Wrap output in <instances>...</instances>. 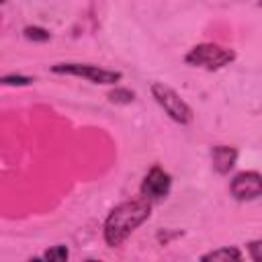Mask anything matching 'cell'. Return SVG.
I'll list each match as a JSON object with an SVG mask.
<instances>
[{
    "mask_svg": "<svg viewBox=\"0 0 262 262\" xmlns=\"http://www.w3.org/2000/svg\"><path fill=\"white\" fill-rule=\"evenodd\" d=\"M239 258H242V254L235 248H219V250H213L203 256V260H239Z\"/></svg>",
    "mask_w": 262,
    "mask_h": 262,
    "instance_id": "ba28073f",
    "label": "cell"
},
{
    "mask_svg": "<svg viewBox=\"0 0 262 262\" xmlns=\"http://www.w3.org/2000/svg\"><path fill=\"white\" fill-rule=\"evenodd\" d=\"M108 98H111L113 102H131V100L135 98V94L129 92V90H115V92L108 94Z\"/></svg>",
    "mask_w": 262,
    "mask_h": 262,
    "instance_id": "8fae6325",
    "label": "cell"
},
{
    "mask_svg": "<svg viewBox=\"0 0 262 262\" xmlns=\"http://www.w3.org/2000/svg\"><path fill=\"white\" fill-rule=\"evenodd\" d=\"M186 63L190 66H199V68H207V70H219L223 66H227L229 61L235 59V53L231 49L213 45V43H203L192 47L186 53Z\"/></svg>",
    "mask_w": 262,
    "mask_h": 262,
    "instance_id": "3957f363",
    "label": "cell"
},
{
    "mask_svg": "<svg viewBox=\"0 0 262 262\" xmlns=\"http://www.w3.org/2000/svg\"><path fill=\"white\" fill-rule=\"evenodd\" d=\"M151 213V205L147 199H137V201H127L121 203L111 211V215L104 221V239L108 246L117 248L121 246L131 231H135Z\"/></svg>",
    "mask_w": 262,
    "mask_h": 262,
    "instance_id": "6da1fadb",
    "label": "cell"
},
{
    "mask_svg": "<svg viewBox=\"0 0 262 262\" xmlns=\"http://www.w3.org/2000/svg\"><path fill=\"white\" fill-rule=\"evenodd\" d=\"M151 94H154L156 102L166 111V115H168L170 119H174L176 123L186 125V123L192 121V111H190V106H188L170 86H166V84H162V82H154V84H151Z\"/></svg>",
    "mask_w": 262,
    "mask_h": 262,
    "instance_id": "7a4b0ae2",
    "label": "cell"
},
{
    "mask_svg": "<svg viewBox=\"0 0 262 262\" xmlns=\"http://www.w3.org/2000/svg\"><path fill=\"white\" fill-rule=\"evenodd\" d=\"M43 258L45 260H66L68 258V250H66V246H55V248L47 250L43 254Z\"/></svg>",
    "mask_w": 262,
    "mask_h": 262,
    "instance_id": "30bf717a",
    "label": "cell"
},
{
    "mask_svg": "<svg viewBox=\"0 0 262 262\" xmlns=\"http://www.w3.org/2000/svg\"><path fill=\"white\" fill-rule=\"evenodd\" d=\"M51 72L53 74L80 76V78H86L94 84H117L121 80V72L104 70V68L90 66V63H57V66H51Z\"/></svg>",
    "mask_w": 262,
    "mask_h": 262,
    "instance_id": "277c9868",
    "label": "cell"
},
{
    "mask_svg": "<svg viewBox=\"0 0 262 262\" xmlns=\"http://www.w3.org/2000/svg\"><path fill=\"white\" fill-rule=\"evenodd\" d=\"M248 250H250L252 260L262 262V239H258V242H250V244H248Z\"/></svg>",
    "mask_w": 262,
    "mask_h": 262,
    "instance_id": "7c38bea8",
    "label": "cell"
},
{
    "mask_svg": "<svg viewBox=\"0 0 262 262\" xmlns=\"http://www.w3.org/2000/svg\"><path fill=\"white\" fill-rule=\"evenodd\" d=\"M170 186H172L170 174L164 172L160 166H154L141 182V196L147 201H160L170 192Z\"/></svg>",
    "mask_w": 262,
    "mask_h": 262,
    "instance_id": "5b68a950",
    "label": "cell"
},
{
    "mask_svg": "<svg viewBox=\"0 0 262 262\" xmlns=\"http://www.w3.org/2000/svg\"><path fill=\"white\" fill-rule=\"evenodd\" d=\"M231 194L237 201H252L262 194V176L258 172H239L231 180Z\"/></svg>",
    "mask_w": 262,
    "mask_h": 262,
    "instance_id": "8992f818",
    "label": "cell"
},
{
    "mask_svg": "<svg viewBox=\"0 0 262 262\" xmlns=\"http://www.w3.org/2000/svg\"><path fill=\"white\" fill-rule=\"evenodd\" d=\"M25 37L27 39H33V41H47L49 39V33L41 27H27L25 29Z\"/></svg>",
    "mask_w": 262,
    "mask_h": 262,
    "instance_id": "9c48e42d",
    "label": "cell"
},
{
    "mask_svg": "<svg viewBox=\"0 0 262 262\" xmlns=\"http://www.w3.org/2000/svg\"><path fill=\"white\" fill-rule=\"evenodd\" d=\"M235 158H237L235 147H229V145H215V147L211 149L213 166H215V170L221 172V174H227V172L233 168Z\"/></svg>",
    "mask_w": 262,
    "mask_h": 262,
    "instance_id": "52a82bcc",
    "label": "cell"
},
{
    "mask_svg": "<svg viewBox=\"0 0 262 262\" xmlns=\"http://www.w3.org/2000/svg\"><path fill=\"white\" fill-rule=\"evenodd\" d=\"M2 82H4V84H18V86H25V84H31L33 80L27 78V76H4Z\"/></svg>",
    "mask_w": 262,
    "mask_h": 262,
    "instance_id": "4fadbf2b",
    "label": "cell"
}]
</instances>
